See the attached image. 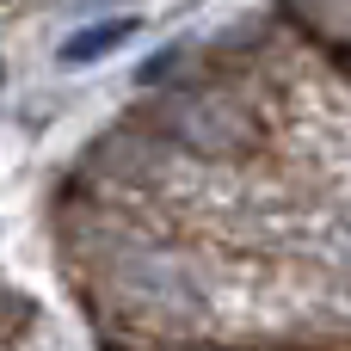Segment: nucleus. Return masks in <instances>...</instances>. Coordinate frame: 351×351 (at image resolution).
<instances>
[{
    "instance_id": "f03ea898",
    "label": "nucleus",
    "mask_w": 351,
    "mask_h": 351,
    "mask_svg": "<svg viewBox=\"0 0 351 351\" xmlns=\"http://www.w3.org/2000/svg\"><path fill=\"white\" fill-rule=\"evenodd\" d=\"M0 86H6V68H0Z\"/></svg>"
},
{
    "instance_id": "f257e3e1",
    "label": "nucleus",
    "mask_w": 351,
    "mask_h": 351,
    "mask_svg": "<svg viewBox=\"0 0 351 351\" xmlns=\"http://www.w3.org/2000/svg\"><path fill=\"white\" fill-rule=\"evenodd\" d=\"M136 31H142L136 12H123V19H99V25H86V31H74V37L62 43V68H93V62H105L111 49H123Z\"/></svg>"
}]
</instances>
